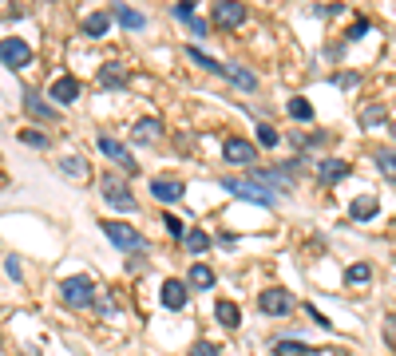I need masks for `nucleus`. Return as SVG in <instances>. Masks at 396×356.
<instances>
[{"mask_svg": "<svg viewBox=\"0 0 396 356\" xmlns=\"http://www.w3.org/2000/svg\"><path fill=\"white\" fill-rule=\"evenodd\" d=\"M222 190H226V194H234V198H242V202H258V206H273V202H278L273 190H266L262 182L242 178V175H226V178H222Z\"/></svg>", "mask_w": 396, "mask_h": 356, "instance_id": "nucleus-1", "label": "nucleus"}, {"mask_svg": "<svg viewBox=\"0 0 396 356\" xmlns=\"http://www.w3.org/2000/svg\"><path fill=\"white\" fill-rule=\"evenodd\" d=\"M60 301H63V305H72V309L95 305V281H92V277H83V274L63 277V281H60Z\"/></svg>", "mask_w": 396, "mask_h": 356, "instance_id": "nucleus-2", "label": "nucleus"}, {"mask_svg": "<svg viewBox=\"0 0 396 356\" xmlns=\"http://www.w3.org/2000/svg\"><path fill=\"white\" fill-rule=\"evenodd\" d=\"M99 190H103V202H107L111 210H119V214H131V210H135V198H131V186H127L123 178L103 175V178H99Z\"/></svg>", "mask_w": 396, "mask_h": 356, "instance_id": "nucleus-3", "label": "nucleus"}, {"mask_svg": "<svg viewBox=\"0 0 396 356\" xmlns=\"http://www.w3.org/2000/svg\"><path fill=\"white\" fill-rule=\"evenodd\" d=\"M99 226H103V234H107L123 254H143V249H147V238H143L135 226H127V222H99Z\"/></svg>", "mask_w": 396, "mask_h": 356, "instance_id": "nucleus-4", "label": "nucleus"}, {"mask_svg": "<svg viewBox=\"0 0 396 356\" xmlns=\"http://www.w3.org/2000/svg\"><path fill=\"white\" fill-rule=\"evenodd\" d=\"M32 60V44L28 40H20V36H8V40H0V64L20 71V67H28Z\"/></svg>", "mask_w": 396, "mask_h": 356, "instance_id": "nucleus-5", "label": "nucleus"}, {"mask_svg": "<svg viewBox=\"0 0 396 356\" xmlns=\"http://www.w3.org/2000/svg\"><path fill=\"white\" fill-rule=\"evenodd\" d=\"M99 151H103V155H107L115 166H119V170H127V175H139V162L131 159V151H127L119 139H111V135H99Z\"/></svg>", "mask_w": 396, "mask_h": 356, "instance_id": "nucleus-6", "label": "nucleus"}, {"mask_svg": "<svg viewBox=\"0 0 396 356\" xmlns=\"http://www.w3.org/2000/svg\"><path fill=\"white\" fill-rule=\"evenodd\" d=\"M222 162H230V166H253V162H258V155H253V143H246V139L230 135V139L222 143Z\"/></svg>", "mask_w": 396, "mask_h": 356, "instance_id": "nucleus-7", "label": "nucleus"}, {"mask_svg": "<svg viewBox=\"0 0 396 356\" xmlns=\"http://www.w3.org/2000/svg\"><path fill=\"white\" fill-rule=\"evenodd\" d=\"M258 309H262L266 317H289V313H293V297H289L285 289H262Z\"/></svg>", "mask_w": 396, "mask_h": 356, "instance_id": "nucleus-8", "label": "nucleus"}, {"mask_svg": "<svg viewBox=\"0 0 396 356\" xmlns=\"http://www.w3.org/2000/svg\"><path fill=\"white\" fill-rule=\"evenodd\" d=\"M151 194H155V202H178V198L187 194V186H183V178H171V175H158L151 178Z\"/></svg>", "mask_w": 396, "mask_h": 356, "instance_id": "nucleus-9", "label": "nucleus"}, {"mask_svg": "<svg viewBox=\"0 0 396 356\" xmlns=\"http://www.w3.org/2000/svg\"><path fill=\"white\" fill-rule=\"evenodd\" d=\"M214 24H218V28H238V24H246V4H238V0L214 4Z\"/></svg>", "mask_w": 396, "mask_h": 356, "instance_id": "nucleus-10", "label": "nucleus"}, {"mask_svg": "<svg viewBox=\"0 0 396 356\" xmlns=\"http://www.w3.org/2000/svg\"><path fill=\"white\" fill-rule=\"evenodd\" d=\"M348 166L345 159H321L317 162V182H325V186H333V182H341V178H348Z\"/></svg>", "mask_w": 396, "mask_h": 356, "instance_id": "nucleus-11", "label": "nucleus"}, {"mask_svg": "<svg viewBox=\"0 0 396 356\" xmlns=\"http://www.w3.org/2000/svg\"><path fill=\"white\" fill-rule=\"evenodd\" d=\"M48 99H56L60 107H67V103H76V99H79V80H76V76H60V80L52 83V91H48Z\"/></svg>", "mask_w": 396, "mask_h": 356, "instance_id": "nucleus-12", "label": "nucleus"}, {"mask_svg": "<svg viewBox=\"0 0 396 356\" xmlns=\"http://www.w3.org/2000/svg\"><path fill=\"white\" fill-rule=\"evenodd\" d=\"M158 297H163V305H167V309H174V313H178V309L187 305V297H190L187 281H174V277H171V281H163V293H158Z\"/></svg>", "mask_w": 396, "mask_h": 356, "instance_id": "nucleus-13", "label": "nucleus"}, {"mask_svg": "<svg viewBox=\"0 0 396 356\" xmlns=\"http://www.w3.org/2000/svg\"><path fill=\"white\" fill-rule=\"evenodd\" d=\"M95 80H99V87H127L131 71H127L123 64H115V60H111V64L99 67V76H95Z\"/></svg>", "mask_w": 396, "mask_h": 356, "instance_id": "nucleus-14", "label": "nucleus"}, {"mask_svg": "<svg viewBox=\"0 0 396 356\" xmlns=\"http://www.w3.org/2000/svg\"><path fill=\"white\" fill-rule=\"evenodd\" d=\"M187 289H214V269L206 265V261H194L190 265V274H187Z\"/></svg>", "mask_w": 396, "mask_h": 356, "instance_id": "nucleus-15", "label": "nucleus"}, {"mask_svg": "<svg viewBox=\"0 0 396 356\" xmlns=\"http://www.w3.org/2000/svg\"><path fill=\"white\" fill-rule=\"evenodd\" d=\"M222 76H226L230 83H238L242 91H258V76H253V71H246L242 64H222Z\"/></svg>", "mask_w": 396, "mask_h": 356, "instance_id": "nucleus-16", "label": "nucleus"}, {"mask_svg": "<svg viewBox=\"0 0 396 356\" xmlns=\"http://www.w3.org/2000/svg\"><path fill=\"white\" fill-rule=\"evenodd\" d=\"M373 214H380V198L377 194H361L353 206H348V218H353V222H368Z\"/></svg>", "mask_w": 396, "mask_h": 356, "instance_id": "nucleus-17", "label": "nucleus"}, {"mask_svg": "<svg viewBox=\"0 0 396 356\" xmlns=\"http://www.w3.org/2000/svg\"><path fill=\"white\" fill-rule=\"evenodd\" d=\"M135 143H158V135H163V123H158L155 115H143L139 123H135Z\"/></svg>", "mask_w": 396, "mask_h": 356, "instance_id": "nucleus-18", "label": "nucleus"}, {"mask_svg": "<svg viewBox=\"0 0 396 356\" xmlns=\"http://www.w3.org/2000/svg\"><path fill=\"white\" fill-rule=\"evenodd\" d=\"M384 123H388L384 103H364V107H361V127H364V131H380Z\"/></svg>", "mask_w": 396, "mask_h": 356, "instance_id": "nucleus-19", "label": "nucleus"}, {"mask_svg": "<svg viewBox=\"0 0 396 356\" xmlns=\"http://www.w3.org/2000/svg\"><path fill=\"white\" fill-rule=\"evenodd\" d=\"M24 111L32 115V119H56V107H48L44 103V96H36V91H24Z\"/></svg>", "mask_w": 396, "mask_h": 356, "instance_id": "nucleus-20", "label": "nucleus"}, {"mask_svg": "<svg viewBox=\"0 0 396 356\" xmlns=\"http://www.w3.org/2000/svg\"><path fill=\"white\" fill-rule=\"evenodd\" d=\"M111 16L119 20L123 28H131V32H139L143 24H147V16H143V12H135V8H127V4H115V8H111Z\"/></svg>", "mask_w": 396, "mask_h": 356, "instance_id": "nucleus-21", "label": "nucleus"}, {"mask_svg": "<svg viewBox=\"0 0 396 356\" xmlns=\"http://www.w3.org/2000/svg\"><path fill=\"white\" fill-rule=\"evenodd\" d=\"M214 317H218L222 329H238V324H242V313H238L234 301H218V305H214Z\"/></svg>", "mask_w": 396, "mask_h": 356, "instance_id": "nucleus-22", "label": "nucleus"}, {"mask_svg": "<svg viewBox=\"0 0 396 356\" xmlns=\"http://www.w3.org/2000/svg\"><path fill=\"white\" fill-rule=\"evenodd\" d=\"M107 28H111V12H92V16L83 20V32L92 36V40L107 36Z\"/></svg>", "mask_w": 396, "mask_h": 356, "instance_id": "nucleus-23", "label": "nucleus"}, {"mask_svg": "<svg viewBox=\"0 0 396 356\" xmlns=\"http://www.w3.org/2000/svg\"><path fill=\"white\" fill-rule=\"evenodd\" d=\"M187 56H190V64H198L202 71H210V76H222V64L214 60V56H206L202 48H190Z\"/></svg>", "mask_w": 396, "mask_h": 356, "instance_id": "nucleus-24", "label": "nucleus"}, {"mask_svg": "<svg viewBox=\"0 0 396 356\" xmlns=\"http://www.w3.org/2000/svg\"><path fill=\"white\" fill-rule=\"evenodd\" d=\"M183 245H187L190 254H206V249H210V234H202V230L190 226V230H187V238H183Z\"/></svg>", "mask_w": 396, "mask_h": 356, "instance_id": "nucleus-25", "label": "nucleus"}, {"mask_svg": "<svg viewBox=\"0 0 396 356\" xmlns=\"http://www.w3.org/2000/svg\"><path fill=\"white\" fill-rule=\"evenodd\" d=\"M289 119H298V123H309L313 119V103L309 99H289Z\"/></svg>", "mask_w": 396, "mask_h": 356, "instance_id": "nucleus-26", "label": "nucleus"}, {"mask_svg": "<svg viewBox=\"0 0 396 356\" xmlns=\"http://www.w3.org/2000/svg\"><path fill=\"white\" fill-rule=\"evenodd\" d=\"M273 353H278V356H309L313 348H309V344H301V340H278V344H273Z\"/></svg>", "mask_w": 396, "mask_h": 356, "instance_id": "nucleus-27", "label": "nucleus"}, {"mask_svg": "<svg viewBox=\"0 0 396 356\" xmlns=\"http://www.w3.org/2000/svg\"><path fill=\"white\" fill-rule=\"evenodd\" d=\"M373 277V265L368 261H357V265H348L345 269V281H353V285H361V281H368Z\"/></svg>", "mask_w": 396, "mask_h": 356, "instance_id": "nucleus-28", "label": "nucleus"}, {"mask_svg": "<svg viewBox=\"0 0 396 356\" xmlns=\"http://www.w3.org/2000/svg\"><path fill=\"white\" fill-rule=\"evenodd\" d=\"M258 143H262V146H278V143H282L278 127H273V123H258Z\"/></svg>", "mask_w": 396, "mask_h": 356, "instance_id": "nucleus-29", "label": "nucleus"}, {"mask_svg": "<svg viewBox=\"0 0 396 356\" xmlns=\"http://www.w3.org/2000/svg\"><path fill=\"white\" fill-rule=\"evenodd\" d=\"M377 166H380V175H388L396 182V151H380L377 155Z\"/></svg>", "mask_w": 396, "mask_h": 356, "instance_id": "nucleus-30", "label": "nucleus"}, {"mask_svg": "<svg viewBox=\"0 0 396 356\" xmlns=\"http://www.w3.org/2000/svg\"><path fill=\"white\" fill-rule=\"evenodd\" d=\"M60 170H63V175H72V178H87V166H83V159H76V155H72V159H63Z\"/></svg>", "mask_w": 396, "mask_h": 356, "instance_id": "nucleus-31", "label": "nucleus"}, {"mask_svg": "<svg viewBox=\"0 0 396 356\" xmlns=\"http://www.w3.org/2000/svg\"><path fill=\"white\" fill-rule=\"evenodd\" d=\"M20 143H24V146H36V151H44V146H48V135H40V131H20Z\"/></svg>", "mask_w": 396, "mask_h": 356, "instance_id": "nucleus-32", "label": "nucleus"}, {"mask_svg": "<svg viewBox=\"0 0 396 356\" xmlns=\"http://www.w3.org/2000/svg\"><path fill=\"white\" fill-rule=\"evenodd\" d=\"M163 226H167V234H171V238H178V242L187 238V226H183V222H178L174 214H167V218H163Z\"/></svg>", "mask_w": 396, "mask_h": 356, "instance_id": "nucleus-33", "label": "nucleus"}, {"mask_svg": "<svg viewBox=\"0 0 396 356\" xmlns=\"http://www.w3.org/2000/svg\"><path fill=\"white\" fill-rule=\"evenodd\" d=\"M190 356H222V348L210 340H198V344H190Z\"/></svg>", "mask_w": 396, "mask_h": 356, "instance_id": "nucleus-34", "label": "nucleus"}, {"mask_svg": "<svg viewBox=\"0 0 396 356\" xmlns=\"http://www.w3.org/2000/svg\"><path fill=\"white\" fill-rule=\"evenodd\" d=\"M305 313H309V321H313L317 329H333V321L325 317V313H317V305H305Z\"/></svg>", "mask_w": 396, "mask_h": 356, "instance_id": "nucleus-35", "label": "nucleus"}, {"mask_svg": "<svg viewBox=\"0 0 396 356\" xmlns=\"http://www.w3.org/2000/svg\"><path fill=\"white\" fill-rule=\"evenodd\" d=\"M333 83H337V87H357V83H361V76H357V71H341Z\"/></svg>", "mask_w": 396, "mask_h": 356, "instance_id": "nucleus-36", "label": "nucleus"}, {"mask_svg": "<svg viewBox=\"0 0 396 356\" xmlns=\"http://www.w3.org/2000/svg\"><path fill=\"white\" fill-rule=\"evenodd\" d=\"M384 340L396 348V313H393V317H384Z\"/></svg>", "mask_w": 396, "mask_h": 356, "instance_id": "nucleus-37", "label": "nucleus"}, {"mask_svg": "<svg viewBox=\"0 0 396 356\" xmlns=\"http://www.w3.org/2000/svg\"><path fill=\"white\" fill-rule=\"evenodd\" d=\"M174 16H178V20H190V16H194V4H190V0L174 4Z\"/></svg>", "mask_w": 396, "mask_h": 356, "instance_id": "nucleus-38", "label": "nucleus"}, {"mask_svg": "<svg viewBox=\"0 0 396 356\" xmlns=\"http://www.w3.org/2000/svg\"><path fill=\"white\" fill-rule=\"evenodd\" d=\"M364 32H368V20L361 16V20H357V24H353V36H348V40H361Z\"/></svg>", "mask_w": 396, "mask_h": 356, "instance_id": "nucleus-39", "label": "nucleus"}, {"mask_svg": "<svg viewBox=\"0 0 396 356\" xmlns=\"http://www.w3.org/2000/svg\"><path fill=\"white\" fill-rule=\"evenodd\" d=\"M187 24H190V32H194V36H206V24H202V20H198V16H190Z\"/></svg>", "mask_w": 396, "mask_h": 356, "instance_id": "nucleus-40", "label": "nucleus"}, {"mask_svg": "<svg viewBox=\"0 0 396 356\" xmlns=\"http://www.w3.org/2000/svg\"><path fill=\"white\" fill-rule=\"evenodd\" d=\"M393 131H396V123H393Z\"/></svg>", "mask_w": 396, "mask_h": 356, "instance_id": "nucleus-41", "label": "nucleus"}]
</instances>
